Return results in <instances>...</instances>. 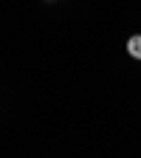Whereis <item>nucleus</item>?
<instances>
[{
	"instance_id": "1",
	"label": "nucleus",
	"mask_w": 141,
	"mask_h": 158,
	"mask_svg": "<svg viewBox=\"0 0 141 158\" xmlns=\"http://www.w3.org/2000/svg\"><path fill=\"white\" fill-rule=\"evenodd\" d=\"M127 54L141 62V34H133V37L127 40Z\"/></svg>"
},
{
	"instance_id": "2",
	"label": "nucleus",
	"mask_w": 141,
	"mask_h": 158,
	"mask_svg": "<svg viewBox=\"0 0 141 158\" xmlns=\"http://www.w3.org/2000/svg\"><path fill=\"white\" fill-rule=\"evenodd\" d=\"M45 3H51V0H45Z\"/></svg>"
}]
</instances>
